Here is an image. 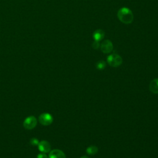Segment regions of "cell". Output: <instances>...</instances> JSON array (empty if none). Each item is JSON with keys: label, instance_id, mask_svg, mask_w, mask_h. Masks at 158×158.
<instances>
[{"label": "cell", "instance_id": "6da1fadb", "mask_svg": "<svg viewBox=\"0 0 158 158\" xmlns=\"http://www.w3.org/2000/svg\"><path fill=\"white\" fill-rule=\"evenodd\" d=\"M117 17L119 20L125 24H130L133 20V14L132 11L125 7H122L118 10Z\"/></svg>", "mask_w": 158, "mask_h": 158}, {"label": "cell", "instance_id": "7a4b0ae2", "mask_svg": "<svg viewBox=\"0 0 158 158\" xmlns=\"http://www.w3.org/2000/svg\"><path fill=\"white\" fill-rule=\"evenodd\" d=\"M107 63L113 67H117L122 63V57L117 54H112L107 58Z\"/></svg>", "mask_w": 158, "mask_h": 158}, {"label": "cell", "instance_id": "3957f363", "mask_svg": "<svg viewBox=\"0 0 158 158\" xmlns=\"http://www.w3.org/2000/svg\"><path fill=\"white\" fill-rule=\"evenodd\" d=\"M36 124H37V120L33 115L27 117L24 120V122L23 123L24 128L27 130H31L34 128L36 127Z\"/></svg>", "mask_w": 158, "mask_h": 158}, {"label": "cell", "instance_id": "277c9868", "mask_svg": "<svg viewBox=\"0 0 158 158\" xmlns=\"http://www.w3.org/2000/svg\"><path fill=\"white\" fill-rule=\"evenodd\" d=\"M39 121L44 126H48L52 123L53 117L49 113H43L39 116Z\"/></svg>", "mask_w": 158, "mask_h": 158}, {"label": "cell", "instance_id": "5b68a950", "mask_svg": "<svg viewBox=\"0 0 158 158\" xmlns=\"http://www.w3.org/2000/svg\"><path fill=\"white\" fill-rule=\"evenodd\" d=\"M101 51L104 54H109L113 50L114 46L111 41L109 40H106L103 41L100 45Z\"/></svg>", "mask_w": 158, "mask_h": 158}, {"label": "cell", "instance_id": "8992f818", "mask_svg": "<svg viewBox=\"0 0 158 158\" xmlns=\"http://www.w3.org/2000/svg\"><path fill=\"white\" fill-rule=\"evenodd\" d=\"M38 149L40 150V151L43 152V153H46L50 151L51 150V146L49 142H48L47 141H41L40 142H39L38 144Z\"/></svg>", "mask_w": 158, "mask_h": 158}, {"label": "cell", "instance_id": "52a82bcc", "mask_svg": "<svg viewBox=\"0 0 158 158\" xmlns=\"http://www.w3.org/2000/svg\"><path fill=\"white\" fill-rule=\"evenodd\" d=\"M49 158H66L64 152L60 149H54L50 151Z\"/></svg>", "mask_w": 158, "mask_h": 158}, {"label": "cell", "instance_id": "ba28073f", "mask_svg": "<svg viewBox=\"0 0 158 158\" xmlns=\"http://www.w3.org/2000/svg\"><path fill=\"white\" fill-rule=\"evenodd\" d=\"M104 35H105V33L102 30L98 29L95 30L93 33V38L94 41L99 42L104 38Z\"/></svg>", "mask_w": 158, "mask_h": 158}, {"label": "cell", "instance_id": "9c48e42d", "mask_svg": "<svg viewBox=\"0 0 158 158\" xmlns=\"http://www.w3.org/2000/svg\"><path fill=\"white\" fill-rule=\"evenodd\" d=\"M149 90L152 93L158 94V78H155L150 82Z\"/></svg>", "mask_w": 158, "mask_h": 158}, {"label": "cell", "instance_id": "30bf717a", "mask_svg": "<svg viewBox=\"0 0 158 158\" xmlns=\"http://www.w3.org/2000/svg\"><path fill=\"white\" fill-rule=\"evenodd\" d=\"M86 151L89 155H94L98 152V148L95 146H90L86 149Z\"/></svg>", "mask_w": 158, "mask_h": 158}, {"label": "cell", "instance_id": "8fae6325", "mask_svg": "<svg viewBox=\"0 0 158 158\" xmlns=\"http://www.w3.org/2000/svg\"><path fill=\"white\" fill-rule=\"evenodd\" d=\"M96 67L98 70H103L106 67V62L104 60H99L96 63Z\"/></svg>", "mask_w": 158, "mask_h": 158}, {"label": "cell", "instance_id": "7c38bea8", "mask_svg": "<svg viewBox=\"0 0 158 158\" xmlns=\"http://www.w3.org/2000/svg\"><path fill=\"white\" fill-rule=\"evenodd\" d=\"M30 144L32 145V146H36L39 143V141H38V139L36 138H33L30 139Z\"/></svg>", "mask_w": 158, "mask_h": 158}, {"label": "cell", "instance_id": "4fadbf2b", "mask_svg": "<svg viewBox=\"0 0 158 158\" xmlns=\"http://www.w3.org/2000/svg\"><path fill=\"white\" fill-rule=\"evenodd\" d=\"M92 48L94 49H98L99 47H100V43L99 41H94L92 43Z\"/></svg>", "mask_w": 158, "mask_h": 158}, {"label": "cell", "instance_id": "5bb4252c", "mask_svg": "<svg viewBox=\"0 0 158 158\" xmlns=\"http://www.w3.org/2000/svg\"><path fill=\"white\" fill-rule=\"evenodd\" d=\"M37 158H48V157H47V156H46L44 153L42 152V153H41V154H38Z\"/></svg>", "mask_w": 158, "mask_h": 158}, {"label": "cell", "instance_id": "9a60e30c", "mask_svg": "<svg viewBox=\"0 0 158 158\" xmlns=\"http://www.w3.org/2000/svg\"><path fill=\"white\" fill-rule=\"evenodd\" d=\"M80 158H89V157L86 156H81Z\"/></svg>", "mask_w": 158, "mask_h": 158}]
</instances>
